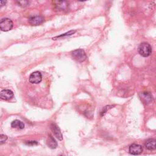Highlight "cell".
I'll list each match as a JSON object with an SVG mask.
<instances>
[{
  "label": "cell",
  "instance_id": "cell-3",
  "mask_svg": "<svg viewBox=\"0 0 156 156\" xmlns=\"http://www.w3.org/2000/svg\"><path fill=\"white\" fill-rule=\"evenodd\" d=\"M14 26L13 22L9 18H3L0 21V29L1 31L7 32L11 30Z\"/></svg>",
  "mask_w": 156,
  "mask_h": 156
},
{
  "label": "cell",
  "instance_id": "cell-18",
  "mask_svg": "<svg viewBox=\"0 0 156 156\" xmlns=\"http://www.w3.org/2000/svg\"><path fill=\"white\" fill-rule=\"evenodd\" d=\"M18 3L20 6H21L22 7H26L29 5V1H18Z\"/></svg>",
  "mask_w": 156,
  "mask_h": 156
},
{
  "label": "cell",
  "instance_id": "cell-9",
  "mask_svg": "<svg viewBox=\"0 0 156 156\" xmlns=\"http://www.w3.org/2000/svg\"><path fill=\"white\" fill-rule=\"evenodd\" d=\"M14 93L10 90H3L0 93V98L3 100H10L13 98Z\"/></svg>",
  "mask_w": 156,
  "mask_h": 156
},
{
  "label": "cell",
  "instance_id": "cell-11",
  "mask_svg": "<svg viewBox=\"0 0 156 156\" xmlns=\"http://www.w3.org/2000/svg\"><path fill=\"white\" fill-rule=\"evenodd\" d=\"M47 145L51 149H55L57 146V143L53 136L51 135H49L48 139L47 140Z\"/></svg>",
  "mask_w": 156,
  "mask_h": 156
},
{
  "label": "cell",
  "instance_id": "cell-14",
  "mask_svg": "<svg viewBox=\"0 0 156 156\" xmlns=\"http://www.w3.org/2000/svg\"><path fill=\"white\" fill-rule=\"evenodd\" d=\"M76 32V30H72V31H70L69 32H66V33H65V34H61V35H59V36L58 35V36H56V37H53V40H57V39H58V38H63V37L64 38V37H65L70 36V35L74 34Z\"/></svg>",
  "mask_w": 156,
  "mask_h": 156
},
{
  "label": "cell",
  "instance_id": "cell-13",
  "mask_svg": "<svg viewBox=\"0 0 156 156\" xmlns=\"http://www.w3.org/2000/svg\"><path fill=\"white\" fill-rule=\"evenodd\" d=\"M54 3L57 9H65L68 6V3L66 1H56Z\"/></svg>",
  "mask_w": 156,
  "mask_h": 156
},
{
  "label": "cell",
  "instance_id": "cell-19",
  "mask_svg": "<svg viewBox=\"0 0 156 156\" xmlns=\"http://www.w3.org/2000/svg\"><path fill=\"white\" fill-rule=\"evenodd\" d=\"M6 3V1H0V7H1L3 6H4Z\"/></svg>",
  "mask_w": 156,
  "mask_h": 156
},
{
  "label": "cell",
  "instance_id": "cell-1",
  "mask_svg": "<svg viewBox=\"0 0 156 156\" xmlns=\"http://www.w3.org/2000/svg\"><path fill=\"white\" fill-rule=\"evenodd\" d=\"M138 51L142 56L144 57H148L152 53L151 46L148 43L143 42L139 46Z\"/></svg>",
  "mask_w": 156,
  "mask_h": 156
},
{
  "label": "cell",
  "instance_id": "cell-5",
  "mask_svg": "<svg viewBox=\"0 0 156 156\" xmlns=\"http://www.w3.org/2000/svg\"><path fill=\"white\" fill-rule=\"evenodd\" d=\"M42 80V76L40 72H33L29 77V81L32 84H38Z\"/></svg>",
  "mask_w": 156,
  "mask_h": 156
},
{
  "label": "cell",
  "instance_id": "cell-7",
  "mask_svg": "<svg viewBox=\"0 0 156 156\" xmlns=\"http://www.w3.org/2000/svg\"><path fill=\"white\" fill-rule=\"evenodd\" d=\"M45 22V18L42 16H32L29 18V23L32 26H38Z\"/></svg>",
  "mask_w": 156,
  "mask_h": 156
},
{
  "label": "cell",
  "instance_id": "cell-4",
  "mask_svg": "<svg viewBox=\"0 0 156 156\" xmlns=\"http://www.w3.org/2000/svg\"><path fill=\"white\" fill-rule=\"evenodd\" d=\"M139 97L143 103L146 105L151 104L153 101L152 96L149 92H141L139 94Z\"/></svg>",
  "mask_w": 156,
  "mask_h": 156
},
{
  "label": "cell",
  "instance_id": "cell-17",
  "mask_svg": "<svg viewBox=\"0 0 156 156\" xmlns=\"http://www.w3.org/2000/svg\"><path fill=\"white\" fill-rule=\"evenodd\" d=\"M25 144L28 146H34L37 145L38 143L36 141H27L25 143Z\"/></svg>",
  "mask_w": 156,
  "mask_h": 156
},
{
  "label": "cell",
  "instance_id": "cell-2",
  "mask_svg": "<svg viewBox=\"0 0 156 156\" xmlns=\"http://www.w3.org/2000/svg\"><path fill=\"white\" fill-rule=\"evenodd\" d=\"M72 56L73 59L78 62H83L87 59L86 53L82 49H77L73 51Z\"/></svg>",
  "mask_w": 156,
  "mask_h": 156
},
{
  "label": "cell",
  "instance_id": "cell-8",
  "mask_svg": "<svg viewBox=\"0 0 156 156\" xmlns=\"http://www.w3.org/2000/svg\"><path fill=\"white\" fill-rule=\"evenodd\" d=\"M143 152L142 146L138 144H132L129 146V152L132 155H136L142 154Z\"/></svg>",
  "mask_w": 156,
  "mask_h": 156
},
{
  "label": "cell",
  "instance_id": "cell-15",
  "mask_svg": "<svg viewBox=\"0 0 156 156\" xmlns=\"http://www.w3.org/2000/svg\"><path fill=\"white\" fill-rule=\"evenodd\" d=\"M112 107H113L112 105H107V106L104 107V108H103V109L102 110L101 112V116H104V115H105V113L107 111H108L109 109H110L111 108H112Z\"/></svg>",
  "mask_w": 156,
  "mask_h": 156
},
{
  "label": "cell",
  "instance_id": "cell-12",
  "mask_svg": "<svg viewBox=\"0 0 156 156\" xmlns=\"http://www.w3.org/2000/svg\"><path fill=\"white\" fill-rule=\"evenodd\" d=\"M11 126L13 128H18L22 129L25 128V124L20 121L16 120L11 123Z\"/></svg>",
  "mask_w": 156,
  "mask_h": 156
},
{
  "label": "cell",
  "instance_id": "cell-10",
  "mask_svg": "<svg viewBox=\"0 0 156 156\" xmlns=\"http://www.w3.org/2000/svg\"><path fill=\"white\" fill-rule=\"evenodd\" d=\"M144 145H145V147L148 150H150V151L155 150L156 148V141L155 139H150L148 140H146Z\"/></svg>",
  "mask_w": 156,
  "mask_h": 156
},
{
  "label": "cell",
  "instance_id": "cell-16",
  "mask_svg": "<svg viewBox=\"0 0 156 156\" xmlns=\"http://www.w3.org/2000/svg\"><path fill=\"white\" fill-rule=\"evenodd\" d=\"M7 140V136L5 135H0V144L4 143Z\"/></svg>",
  "mask_w": 156,
  "mask_h": 156
},
{
  "label": "cell",
  "instance_id": "cell-6",
  "mask_svg": "<svg viewBox=\"0 0 156 156\" xmlns=\"http://www.w3.org/2000/svg\"><path fill=\"white\" fill-rule=\"evenodd\" d=\"M50 128L51 130L54 134V135L58 140H63V135L61 131V129L59 128L54 123H52L50 125Z\"/></svg>",
  "mask_w": 156,
  "mask_h": 156
}]
</instances>
